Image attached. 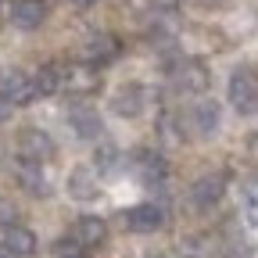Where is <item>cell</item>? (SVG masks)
Listing matches in <instances>:
<instances>
[{
  "label": "cell",
  "mask_w": 258,
  "mask_h": 258,
  "mask_svg": "<svg viewBox=\"0 0 258 258\" xmlns=\"http://www.w3.org/2000/svg\"><path fill=\"white\" fill-rule=\"evenodd\" d=\"M230 104L240 111V115H254L258 111V76L251 69H237L230 76Z\"/></svg>",
  "instance_id": "1"
},
{
  "label": "cell",
  "mask_w": 258,
  "mask_h": 258,
  "mask_svg": "<svg viewBox=\"0 0 258 258\" xmlns=\"http://www.w3.org/2000/svg\"><path fill=\"white\" fill-rule=\"evenodd\" d=\"M18 158L22 161H36V165L50 161L54 158L50 137L43 133V129H22V133H18Z\"/></svg>",
  "instance_id": "2"
},
{
  "label": "cell",
  "mask_w": 258,
  "mask_h": 258,
  "mask_svg": "<svg viewBox=\"0 0 258 258\" xmlns=\"http://www.w3.org/2000/svg\"><path fill=\"white\" fill-rule=\"evenodd\" d=\"M172 83L183 93H205L208 90V69H205L201 61H194V57H183L176 69H172Z\"/></svg>",
  "instance_id": "3"
},
{
  "label": "cell",
  "mask_w": 258,
  "mask_h": 258,
  "mask_svg": "<svg viewBox=\"0 0 258 258\" xmlns=\"http://www.w3.org/2000/svg\"><path fill=\"white\" fill-rule=\"evenodd\" d=\"M0 97H8L11 104H29L32 97H36V86H32V76L11 69L4 72V79H0Z\"/></svg>",
  "instance_id": "4"
},
{
  "label": "cell",
  "mask_w": 258,
  "mask_h": 258,
  "mask_svg": "<svg viewBox=\"0 0 258 258\" xmlns=\"http://www.w3.org/2000/svg\"><path fill=\"white\" fill-rule=\"evenodd\" d=\"M222 194H226V176L222 172H212V176H201L198 183H194L190 201L198 205V208H212V205H219Z\"/></svg>",
  "instance_id": "5"
},
{
  "label": "cell",
  "mask_w": 258,
  "mask_h": 258,
  "mask_svg": "<svg viewBox=\"0 0 258 258\" xmlns=\"http://www.w3.org/2000/svg\"><path fill=\"white\" fill-rule=\"evenodd\" d=\"M161 222H165V212H161L158 205H151V201L125 212V226H129L133 233H154Z\"/></svg>",
  "instance_id": "6"
},
{
  "label": "cell",
  "mask_w": 258,
  "mask_h": 258,
  "mask_svg": "<svg viewBox=\"0 0 258 258\" xmlns=\"http://www.w3.org/2000/svg\"><path fill=\"white\" fill-rule=\"evenodd\" d=\"M11 22L18 29H40L47 22V0H15L11 4Z\"/></svg>",
  "instance_id": "7"
},
{
  "label": "cell",
  "mask_w": 258,
  "mask_h": 258,
  "mask_svg": "<svg viewBox=\"0 0 258 258\" xmlns=\"http://www.w3.org/2000/svg\"><path fill=\"white\" fill-rule=\"evenodd\" d=\"M0 247H4L11 258H32L36 254V237H32V230H25V226H8Z\"/></svg>",
  "instance_id": "8"
},
{
  "label": "cell",
  "mask_w": 258,
  "mask_h": 258,
  "mask_svg": "<svg viewBox=\"0 0 258 258\" xmlns=\"http://www.w3.org/2000/svg\"><path fill=\"white\" fill-rule=\"evenodd\" d=\"M72 237L83 244V247H101L104 244V237H108V226H104V219H97V215H83V219H76V226H72Z\"/></svg>",
  "instance_id": "9"
},
{
  "label": "cell",
  "mask_w": 258,
  "mask_h": 258,
  "mask_svg": "<svg viewBox=\"0 0 258 258\" xmlns=\"http://www.w3.org/2000/svg\"><path fill=\"white\" fill-rule=\"evenodd\" d=\"M86 64H108V61H115L118 57V40L115 36H108V32H97V36H90L86 40Z\"/></svg>",
  "instance_id": "10"
},
{
  "label": "cell",
  "mask_w": 258,
  "mask_h": 258,
  "mask_svg": "<svg viewBox=\"0 0 258 258\" xmlns=\"http://www.w3.org/2000/svg\"><path fill=\"white\" fill-rule=\"evenodd\" d=\"M93 86H97L93 64H64V69H61V90H69V93H90Z\"/></svg>",
  "instance_id": "11"
},
{
  "label": "cell",
  "mask_w": 258,
  "mask_h": 258,
  "mask_svg": "<svg viewBox=\"0 0 258 258\" xmlns=\"http://www.w3.org/2000/svg\"><path fill=\"white\" fill-rule=\"evenodd\" d=\"M111 108H115L118 115H125V118L140 115V108H144V90H140L137 83L118 86V90H115V97H111Z\"/></svg>",
  "instance_id": "12"
},
{
  "label": "cell",
  "mask_w": 258,
  "mask_h": 258,
  "mask_svg": "<svg viewBox=\"0 0 258 258\" xmlns=\"http://www.w3.org/2000/svg\"><path fill=\"white\" fill-rule=\"evenodd\" d=\"M15 176H18V183H22L29 194H36V198H43V194L50 190V183L43 179V169L36 165V161H22V158H18V165H15Z\"/></svg>",
  "instance_id": "13"
},
{
  "label": "cell",
  "mask_w": 258,
  "mask_h": 258,
  "mask_svg": "<svg viewBox=\"0 0 258 258\" xmlns=\"http://www.w3.org/2000/svg\"><path fill=\"white\" fill-rule=\"evenodd\" d=\"M69 194L76 201H93L97 198V172L93 169H76L72 176H69Z\"/></svg>",
  "instance_id": "14"
},
{
  "label": "cell",
  "mask_w": 258,
  "mask_h": 258,
  "mask_svg": "<svg viewBox=\"0 0 258 258\" xmlns=\"http://www.w3.org/2000/svg\"><path fill=\"white\" fill-rule=\"evenodd\" d=\"M190 115H194V129H198L201 137H212L219 129V104L215 101H201Z\"/></svg>",
  "instance_id": "15"
},
{
  "label": "cell",
  "mask_w": 258,
  "mask_h": 258,
  "mask_svg": "<svg viewBox=\"0 0 258 258\" xmlns=\"http://www.w3.org/2000/svg\"><path fill=\"white\" fill-rule=\"evenodd\" d=\"M32 86H36V97H50L61 90V64H43V69L32 76Z\"/></svg>",
  "instance_id": "16"
},
{
  "label": "cell",
  "mask_w": 258,
  "mask_h": 258,
  "mask_svg": "<svg viewBox=\"0 0 258 258\" xmlns=\"http://www.w3.org/2000/svg\"><path fill=\"white\" fill-rule=\"evenodd\" d=\"M72 129L83 137V140H93V137H101V118H97L93 111H86V108H76L72 111Z\"/></svg>",
  "instance_id": "17"
},
{
  "label": "cell",
  "mask_w": 258,
  "mask_h": 258,
  "mask_svg": "<svg viewBox=\"0 0 258 258\" xmlns=\"http://www.w3.org/2000/svg\"><path fill=\"white\" fill-rule=\"evenodd\" d=\"M54 254H57V258H90V247H83V244L69 233V237H61V240L54 244Z\"/></svg>",
  "instance_id": "18"
},
{
  "label": "cell",
  "mask_w": 258,
  "mask_h": 258,
  "mask_svg": "<svg viewBox=\"0 0 258 258\" xmlns=\"http://www.w3.org/2000/svg\"><path fill=\"white\" fill-rule=\"evenodd\" d=\"M244 215H247L251 226H258V183H251L247 194H244Z\"/></svg>",
  "instance_id": "19"
},
{
  "label": "cell",
  "mask_w": 258,
  "mask_h": 258,
  "mask_svg": "<svg viewBox=\"0 0 258 258\" xmlns=\"http://www.w3.org/2000/svg\"><path fill=\"white\" fill-rule=\"evenodd\" d=\"M11 108H15V104L8 101V97H0V122H8V118H11Z\"/></svg>",
  "instance_id": "20"
},
{
  "label": "cell",
  "mask_w": 258,
  "mask_h": 258,
  "mask_svg": "<svg viewBox=\"0 0 258 258\" xmlns=\"http://www.w3.org/2000/svg\"><path fill=\"white\" fill-rule=\"evenodd\" d=\"M11 215H15L11 205H8V201H0V222H11Z\"/></svg>",
  "instance_id": "21"
},
{
  "label": "cell",
  "mask_w": 258,
  "mask_h": 258,
  "mask_svg": "<svg viewBox=\"0 0 258 258\" xmlns=\"http://www.w3.org/2000/svg\"><path fill=\"white\" fill-rule=\"evenodd\" d=\"M201 4H208V8H222V4H230V0H201Z\"/></svg>",
  "instance_id": "22"
},
{
  "label": "cell",
  "mask_w": 258,
  "mask_h": 258,
  "mask_svg": "<svg viewBox=\"0 0 258 258\" xmlns=\"http://www.w3.org/2000/svg\"><path fill=\"white\" fill-rule=\"evenodd\" d=\"M72 4H76V8H93L97 0H72Z\"/></svg>",
  "instance_id": "23"
},
{
  "label": "cell",
  "mask_w": 258,
  "mask_h": 258,
  "mask_svg": "<svg viewBox=\"0 0 258 258\" xmlns=\"http://www.w3.org/2000/svg\"><path fill=\"white\" fill-rule=\"evenodd\" d=\"M0 4H4V0H0Z\"/></svg>",
  "instance_id": "24"
}]
</instances>
